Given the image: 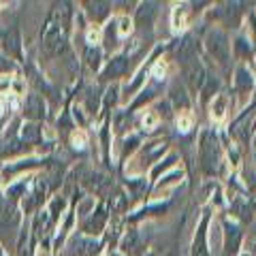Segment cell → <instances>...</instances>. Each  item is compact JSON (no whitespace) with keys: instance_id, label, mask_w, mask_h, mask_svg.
I'll return each mask as SVG.
<instances>
[{"instance_id":"obj_1","label":"cell","mask_w":256,"mask_h":256,"mask_svg":"<svg viewBox=\"0 0 256 256\" xmlns=\"http://www.w3.org/2000/svg\"><path fill=\"white\" fill-rule=\"evenodd\" d=\"M224 114H226V98H224V96H218V98L212 102V118L216 122H222Z\"/></svg>"},{"instance_id":"obj_7","label":"cell","mask_w":256,"mask_h":256,"mask_svg":"<svg viewBox=\"0 0 256 256\" xmlns=\"http://www.w3.org/2000/svg\"><path fill=\"white\" fill-rule=\"evenodd\" d=\"M164 73H166V64H164L162 60H160V62L156 64V68H154V75H156V77H162Z\"/></svg>"},{"instance_id":"obj_9","label":"cell","mask_w":256,"mask_h":256,"mask_svg":"<svg viewBox=\"0 0 256 256\" xmlns=\"http://www.w3.org/2000/svg\"><path fill=\"white\" fill-rule=\"evenodd\" d=\"M24 137H26V139H34V137H36L34 126H28V130H24Z\"/></svg>"},{"instance_id":"obj_5","label":"cell","mask_w":256,"mask_h":256,"mask_svg":"<svg viewBox=\"0 0 256 256\" xmlns=\"http://www.w3.org/2000/svg\"><path fill=\"white\" fill-rule=\"evenodd\" d=\"M118 24H120V34H122V36L128 34V32H130V28H132V26H130V20H128V18H120Z\"/></svg>"},{"instance_id":"obj_6","label":"cell","mask_w":256,"mask_h":256,"mask_svg":"<svg viewBox=\"0 0 256 256\" xmlns=\"http://www.w3.org/2000/svg\"><path fill=\"white\" fill-rule=\"evenodd\" d=\"M41 109H43V105L38 102V98H34V96H32V98H30V116H36Z\"/></svg>"},{"instance_id":"obj_3","label":"cell","mask_w":256,"mask_h":256,"mask_svg":"<svg viewBox=\"0 0 256 256\" xmlns=\"http://www.w3.org/2000/svg\"><path fill=\"white\" fill-rule=\"evenodd\" d=\"M160 122V116L156 114V111H146V116H143V128H148V130H152V128H156Z\"/></svg>"},{"instance_id":"obj_8","label":"cell","mask_w":256,"mask_h":256,"mask_svg":"<svg viewBox=\"0 0 256 256\" xmlns=\"http://www.w3.org/2000/svg\"><path fill=\"white\" fill-rule=\"evenodd\" d=\"M98 38H100V32L98 30H90V32H88V41H90L92 45L98 43Z\"/></svg>"},{"instance_id":"obj_4","label":"cell","mask_w":256,"mask_h":256,"mask_svg":"<svg viewBox=\"0 0 256 256\" xmlns=\"http://www.w3.org/2000/svg\"><path fill=\"white\" fill-rule=\"evenodd\" d=\"M178 126H180V130H190L192 128V116L190 114H182L180 118H178Z\"/></svg>"},{"instance_id":"obj_2","label":"cell","mask_w":256,"mask_h":256,"mask_svg":"<svg viewBox=\"0 0 256 256\" xmlns=\"http://www.w3.org/2000/svg\"><path fill=\"white\" fill-rule=\"evenodd\" d=\"M173 28L175 30H184L186 28V6H175L173 11Z\"/></svg>"}]
</instances>
